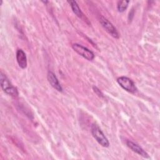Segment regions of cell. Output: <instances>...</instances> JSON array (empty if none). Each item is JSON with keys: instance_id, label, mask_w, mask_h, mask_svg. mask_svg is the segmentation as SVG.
<instances>
[{"instance_id": "obj_9", "label": "cell", "mask_w": 160, "mask_h": 160, "mask_svg": "<svg viewBox=\"0 0 160 160\" xmlns=\"http://www.w3.org/2000/svg\"><path fill=\"white\" fill-rule=\"evenodd\" d=\"M68 2L70 4L71 9L73 11V12L79 18L82 19H85L86 17L84 16L82 12L81 11L80 8L79 7L78 3L76 1H73V0H71V1H68Z\"/></svg>"}, {"instance_id": "obj_4", "label": "cell", "mask_w": 160, "mask_h": 160, "mask_svg": "<svg viewBox=\"0 0 160 160\" xmlns=\"http://www.w3.org/2000/svg\"><path fill=\"white\" fill-rule=\"evenodd\" d=\"M72 48L74 51H76L78 54L87 60L91 61L94 58V53L91 51H90L89 49H88L86 47H84L81 44H76V43L74 44H72Z\"/></svg>"}, {"instance_id": "obj_2", "label": "cell", "mask_w": 160, "mask_h": 160, "mask_svg": "<svg viewBox=\"0 0 160 160\" xmlns=\"http://www.w3.org/2000/svg\"><path fill=\"white\" fill-rule=\"evenodd\" d=\"M91 131L92 136L96 141L102 146L108 148L109 146V142L107 138L105 136L103 132L96 124H92L91 128Z\"/></svg>"}, {"instance_id": "obj_11", "label": "cell", "mask_w": 160, "mask_h": 160, "mask_svg": "<svg viewBox=\"0 0 160 160\" xmlns=\"http://www.w3.org/2000/svg\"><path fill=\"white\" fill-rule=\"evenodd\" d=\"M93 89H94V91L98 95V96H103V94H102V93L100 91V90L99 89H98L96 87H95V86H94L93 87Z\"/></svg>"}, {"instance_id": "obj_8", "label": "cell", "mask_w": 160, "mask_h": 160, "mask_svg": "<svg viewBox=\"0 0 160 160\" xmlns=\"http://www.w3.org/2000/svg\"><path fill=\"white\" fill-rule=\"evenodd\" d=\"M16 60L19 66L22 69H25L27 67V58L23 50L19 49L16 52Z\"/></svg>"}, {"instance_id": "obj_1", "label": "cell", "mask_w": 160, "mask_h": 160, "mask_svg": "<svg viewBox=\"0 0 160 160\" xmlns=\"http://www.w3.org/2000/svg\"><path fill=\"white\" fill-rule=\"evenodd\" d=\"M0 81L1 88L4 92L12 97H16L18 96V91L17 89L12 85L9 79L4 73H2V72H1L0 73Z\"/></svg>"}, {"instance_id": "obj_7", "label": "cell", "mask_w": 160, "mask_h": 160, "mask_svg": "<svg viewBox=\"0 0 160 160\" xmlns=\"http://www.w3.org/2000/svg\"><path fill=\"white\" fill-rule=\"evenodd\" d=\"M127 146L134 152L138 154L139 155L142 156L145 158H149L148 154L138 144L131 141H126Z\"/></svg>"}, {"instance_id": "obj_3", "label": "cell", "mask_w": 160, "mask_h": 160, "mask_svg": "<svg viewBox=\"0 0 160 160\" xmlns=\"http://www.w3.org/2000/svg\"><path fill=\"white\" fill-rule=\"evenodd\" d=\"M117 82L119 86L124 90L131 92L135 93L137 91V88L134 82L129 78L126 76H121L117 79Z\"/></svg>"}, {"instance_id": "obj_5", "label": "cell", "mask_w": 160, "mask_h": 160, "mask_svg": "<svg viewBox=\"0 0 160 160\" xmlns=\"http://www.w3.org/2000/svg\"><path fill=\"white\" fill-rule=\"evenodd\" d=\"M99 22L106 31L108 32L111 36L114 38H119V35L117 29L106 18L103 16H101L99 18Z\"/></svg>"}, {"instance_id": "obj_10", "label": "cell", "mask_w": 160, "mask_h": 160, "mask_svg": "<svg viewBox=\"0 0 160 160\" xmlns=\"http://www.w3.org/2000/svg\"><path fill=\"white\" fill-rule=\"evenodd\" d=\"M129 3V1H119L117 4L118 11L120 12H124L128 8V4Z\"/></svg>"}, {"instance_id": "obj_6", "label": "cell", "mask_w": 160, "mask_h": 160, "mask_svg": "<svg viewBox=\"0 0 160 160\" xmlns=\"http://www.w3.org/2000/svg\"><path fill=\"white\" fill-rule=\"evenodd\" d=\"M47 78H48V80L49 84L54 89H55L56 90H57L58 91H59V92L62 91V88L57 77L52 72L49 71L48 72Z\"/></svg>"}]
</instances>
